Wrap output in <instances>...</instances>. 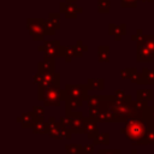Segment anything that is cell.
<instances>
[{"instance_id":"6da1fadb","label":"cell","mask_w":154,"mask_h":154,"mask_svg":"<svg viewBox=\"0 0 154 154\" xmlns=\"http://www.w3.org/2000/svg\"><path fill=\"white\" fill-rule=\"evenodd\" d=\"M152 119H153V114H152V106H150L144 117L130 118L125 123V126L122 128V134H124L132 143L143 146L146 143V136H147Z\"/></svg>"},{"instance_id":"74e56055","label":"cell","mask_w":154,"mask_h":154,"mask_svg":"<svg viewBox=\"0 0 154 154\" xmlns=\"http://www.w3.org/2000/svg\"><path fill=\"white\" fill-rule=\"evenodd\" d=\"M94 144H83V154H93Z\"/></svg>"},{"instance_id":"ab89813d","label":"cell","mask_w":154,"mask_h":154,"mask_svg":"<svg viewBox=\"0 0 154 154\" xmlns=\"http://www.w3.org/2000/svg\"><path fill=\"white\" fill-rule=\"evenodd\" d=\"M142 2H153V0H140Z\"/></svg>"},{"instance_id":"7c38bea8","label":"cell","mask_w":154,"mask_h":154,"mask_svg":"<svg viewBox=\"0 0 154 154\" xmlns=\"http://www.w3.org/2000/svg\"><path fill=\"white\" fill-rule=\"evenodd\" d=\"M136 59L140 63H150L154 60V53L144 43H136Z\"/></svg>"},{"instance_id":"4316f807","label":"cell","mask_w":154,"mask_h":154,"mask_svg":"<svg viewBox=\"0 0 154 154\" xmlns=\"http://www.w3.org/2000/svg\"><path fill=\"white\" fill-rule=\"evenodd\" d=\"M113 95L116 96V99H118L120 101H126V102H131L132 101V96L130 94H126L125 90H122V89L116 90Z\"/></svg>"},{"instance_id":"83f0119b","label":"cell","mask_w":154,"mask_h":154,"mask_svg":"<svg viewBox=\"0 0 154 154\" xmlns=\"http://www.w3.org/2000/svg\"><path fill=\"white\" fill-rule=\"evenodd\" d=\"M64 58H65L66 63H70L75 58L73 46H64Z\"/></svg>"},{"instance_id":"e0dca14e","label":"cell","mask_w":154,"mask_h":154,"mask_svg":"<svg viewBox=\"0 0 154 154\" xmlns=\"http://www.w3.org/2000/svg\"><path fill=\"white\" fill-rule=\"evenodd\" d=\"M31 130H32L34 134H48V123H47V120H45L43 118H36Z\"/></svg>"},{"instance_id":"7a4b0ae2","label":"cell","mask_w":154,"mask_h":154,"mask_svg":"<svg viewBox=\"0 0 154 154\" xmlns=\"http://www.w3.org/2000/svg\"><path fill=\"white\" fill-rule=\"evenodd\" d=\"M28 31L34 41H43L47 35L46 31V19L43 18H29L26 20Z\"/></svg>"},{"instance_id":"4fadbf2b","label":"cell","mask_w":154,"mask_h":154,"mask_svg":"<svg viewBox=\"0 0 154 154\" xmlns=\"http://www.w3.org/2000/svg\"><path fill=\"white\" fill-rule=\"evenodd\" d=\"M84 134L88 136L89 140H94L100 132L97 128V120L94 119L93 117H87L85 123H84Z\"/></svg>"},{"instance_id":"8d00e7d4","label":"cell","mask_w":154,"mask_h":154,"mask_svg":"<svg viewBox=\"0 0 154 154\" xmlns=\"http://www.w3.org/2000/svg\"><path fill=\"white\" fill-rule=\"evenodd\" d=\"M97 154H122V152L119 149H100Z\"/></svg>"},{"instance_id":"f546056e","label":"cell","mask_w":154,"mask_h":154,"mask_svg":"<svg viewBox=\"0 0 154 154\" xmlns=\"http://www.w3.org/2000/svg\"><path fill=\"white\" fill-rule=\"evenodd\" d=\"M144 36H146V34L143 32V30L142 29H137L136 30V34H134L131 36V40L135 41L136 43H142L144 41Z\"/></svg>"},{"instance_id":"836d02e7","label":"cell","mask_w":154,"mask_h":154,"mask_svg":"<svg viewBox=\"0 0 154 154\" xmlns=\"http://www.w3.org/2000/svg\"><path fill=\"white\" fill-rule=\"evenodd\" d=\"M32 113H34V116L36 117V118H43V116H45V109H43V107L42 106H32V111H31Z\"/></svg>"},{"instance_id":"44dd1931","label":"cell","mask_w":154,"mask_h":154,"mask_svg":"<svg viewBox=\"0 0 154 154\" xmlns=\"http://www.w3.org/2000/svg\"><path fill=\"white\" fill-rule=\"evenodd\" d=\"M88 51V47L83 43L82 40H78L75 45H73V53H75V57H78L81 58L85 52Z\"/></svg>"},{"instance_id":"d590c367","label":"cell","mask_w":154,"mask_h":154,"mask_svg":"<svg viewBox=\"0 0 154 154\" xmlns=\"http://www.w3.org/2000/svg\"><path fill=\"white\" fill-rule=\"evenodd\" d=\"M59 122H60V124H61V126H63L64 129H66V130H72L71 123H70V120H69V118H67L66 116L60 117V118H59ZM72 132H73V131H72Z\"/></svg>"},{"instance_id":"9a60e30c","label":"cell","mask_w":154,"mask_h":154,"mask_svg":"<svg viewBox=\"0 0 154 154\" xmlns=\"http://www.w3.org/2000/svg\"><path fill=\"white\" fill-rule=\"evenodd\" d=\"M108 34L112 35L116 41H120L122 37L126 34V25H125V23H120L118 25L111 23L109 26H108Z\"/></svg>"},{"instance_id":"8fae6325","label":"cell","mask_w":154,"mask_h":154,"mask_svg":"<svg viewBox=\"0 0 154 154\" xmlns=\"http://www.w3.org/2000/svg\"><path fill=\"white\" fill-rule=\"evenodd\" d=\"M149 105L148 101H142L136 99V101H131V118H140V117H144L146 113L149 109Z\"/></svg>"},{"instance_id":"30bf717a","label":"cell","mask_w":154,"mask_h":154,"mask_svg":"<svg viewBox=\"0 0 154 154\" xmlns=\"http://www.w3.org/2000/svg\"><path fill=\"white\" fill-rule=\"evenodd\" d=\"M59 12L64 13L65 17L69 19H73L77 17V14L83 12V8L77 6L76 2H69V1L64 0L59 4Z\"/></svg>"},{"instance_id":"5b68a950","label":"cell","mask_w":154,"mask_h":154,"mask_svg":"<svg viewBox=\"0 0 154 154\" xmlns=\"http://www.w3.org/2000/svg\"><path fill=\"white\" fill-rule=\"evenodd\" d=\"M112 111L116 116V122H128L131 118V102L114 99L112 102Z\"/></svg>"},{"instance_id":"ba28073f","label":"cell","mask_w":154,"mask_h":154,"mask_svg":"<svg viewBox=\"0 0 154 154\" xmlns=\"http://www.w3.org/2000/svg\"><path fill=\"white\" fill-rule=\"evenodd\" d=\"M63 101V94L60 87H48L45 90L43 105L45 106H59Z\"/></svg>"},{"instance_id":"277c9868","label":"cell","mask_w":154,"mask_h":154,"mask_svg":"<svg viewBox=\"0 0 154 154\" xmlns=\"http://www.w3.org/2000/svg\"><path fill=\"white\" fill-rule=\"evenodd\" d=\"M32 81L35 84L42 87V88H48V87H60V73L53 72V73H42V72H36L32 76Z\"/></svg>"},{"instance_id":"2e32d148","label":"cell","mask_w":154,"mask_h":154,"mask_svg":"<svg viewBox=\"0 0 154 154\" xmlns=\"http://www.w3.org/2000/svg\"><path fill=\"white\" fill-rule=\"evenodd\" d=\"M35 119H36V117L34 116V113L32 112H28V113H23L19 117H17L16 122L19 123L22 125V128H24V129H32Z\"/></svg>"},{"instance_id":"4dcf8cb0","label":"cell","mask_w":154,"mask_h":154,"mask_svg":"<svg viewBox=\"0 0 154 154\" xmlns=\"http://www.w3.org/2000/svg\"><path fill=\"white\" fill-rule=\"evenodd\" d=\"M142 43H144V45L154 53V35H147V34H146L144 41H143Z\"/></svg>"},{"instance_id":"484cf974","label":"cell","mask_w":154,"mask_h":154,"mask_svg":"<svg viewBox=\"0 0 154 154\" xmlns=\"http://www.w3.org/2000/svg\"><path fill=\"white\" fill-rule=\"evenodd\" d=\"M137 72V69L136 67H125V69H122L120 70V77L123 79H131L134 77V75Z\"/></svg>"},{"instance_id":"d6986e66","label":"cell","mask_w":154,"mask_h":154,"mask_svg":"<svg viewBox=\"0 0 154 154\" xmlns=\"http://www.w3.org/2000/svg\"><path fill=\"white\" fill-rule=\"evenodd\" d=\"M97 60L100 63L109 61V46H99L97 47Z\"/></svg>"},{"instance_id":"d6a6232c","label":"cell","mask_w":154,"mask_h":154,"mask_svg":"<svg viewBox=\"0 0 154 154\" xmlns=\"http://www.w3.org/2000/svg\"><path fill=\"white\" fill-rule=\"evenodd\" d=\"M57 30H58L57 26L49 19H46V31H47V35H54Z\"/></svg>"},{"instance_id":"f35d334b","label":"cell","mask_w":154,"mask_h":154,"mask_svg":"<svg viewBox=\"0 0 154 154\" xmlns=\"http://www.w3.org/2000/svg\"><path fill=\"white\" fill-rule=\"evenodd\" d=\"M152 114H153V119H154V102H153V106H152Z\"/></svg>"},{"instance_id":"e575fe53","label":"cell","mask_w":154,"mask_h":154,"mask_svg":"<svg viewBox=\"0 0 154 154\" xmlns=\"http://www.w3.org/2000/svg\"><path fill=\"white\" fill-rule=\"evenodd\" d=\"M132 83H135V84H144V79H143V75H142V72H136L135 75H134V77L130 79Z\"/></svg>"},{"instance_id":"3957f363","label":"cell","mask_w":154,"mask_h":154,"mask_svg":"<svg viewBox=\"0 0 154 154\" xmlns=\"http://www.w3.org/2000/svg\"><path fill=\"white\" fill-rule=\"evenodd\" d=\"M48 136L54 140H70L72 136V130H66L61 126L60 122L55 117H49L48 120Z\"/></svg>"},{"instance_id":"ac0fdd59","label":"cell","mask_w":154,"mask_h":154,"mask_svg":"<svg viewBox=\"0 0 154 154\" xmlns=\"http://www.w3.org/2000/svg\"><path fill=\"white\" fill-rule=\"evenodd\" d=\"M87 87L89 90H103L105 79L103 78H88Z\"/></svg>"},{"instance_id":"f1b7e54d","label":"cell","mask_w":154,"mask_h":154,"mask_svg":"<svg viewBox=\"0 0 154 154\" xmlns=\"http://www.w3.org/2000/svg\"><path fill=\"white\" fill-rule=\"evenodd\" d=\"M48 19L57 26V29H60V12H51L48 16Z\"/></svg>"},{"instance_id":"1f68e13d","label":"cell","mask_w":154,"mask_h":154,"mask_svg":"<svg viewBox=\"0 0 154 154\" xmlns=\"http://www.w3.org/2000/svg\"><path fill=\"white\" fill-rule=\"evenodd\" d=\"M140 0H120V7L125 8V7H130V8H135L137 7V2Z\"/></svg>"},{"instance_id":"60d3db41","label":"cell","mask_w":154,"mask_h":154,"mask_svg":"<svg viewBox=\"0 0 154 154\" xmlns=\"http://www.w3.org/2000/svg\"><path fill=\"white\" fill-rule=\"evenodd\" d=\"M131 154H138V153H137V150H135V149H132V150H131Z\"/></svg>"},{"instance_id":"ffe728a7","label":"cell","mask_w":154,"mask_h":154,"mask_svg":"<svg viewBox=\"0 0 154 154\" xmlns=\"http://www.w3.org/2000/svg\"><path fill=\"white\" fill-rule=\"evenodd\" d=\"M136 99L142 101H152L154 99V91L152 89H138L136 91Z\"/></svg>"},{"instance_id":"cb8c5ba5","label":"cell","mask_w":154,"mask_h":154,"mask_svg":"<svg viewBox=\"0 0 154 154\" xmlns=\"http://www.w3.org/2000/svg\"><path fill=\"white\" fill-rule=\"evenodd\" d=\"M66 154H83V144L71 143L65 146Z\"/></svg>"},{"instance_id":"d4e9b609","label":"cell","mask_w":154,"mask_h":154,"mask_svg":"<svg viewBox=\"0 0 154 154\" xmlns=\"http://www.w3.org/2000/svg\"><path fill=\"white\" fill-rule=\"evenodd\" d=\"M111 10V0H97V11L100 13H108Z\"/></svg>"},{"instance_id":"9c48e42d","label":"cell","mask_w":154,"mask_h":154,"mask_svg":"<svg viewBox=\"0 0 154 154\" xmlns=\"http://www.w3.org/2000/svg\"><path fill=\"white\" fill-rule=\"evenodd\" d=\"M88 87L85 84H66L65 89H63L64 94L72 97H78L82 100H87L88 97Z\"/></svg>"},{"instance_id":"5bb4252c","label":"cell","mask_w":154,"mask_h":154,"mask_svg":"<svg viewBox=\"0 0 154 154\" xmlns=\"http://www.w3.org/2000/svg\"><path fill=\"white\" fill-rule=\"evenodd\" d=\"M55 58H51L47 55H43V60L37 64V71L42 73H53L55 72V64H54Z\"/></svg>"},{"instance_id":"8992f818","label":"cell","mask_w":154,"mask_h":154,"mask_svg":"<svg viewBox=\"0 0 154 154\" xmlns=\"http://www.w3.org/2000/svg\"><path fill=\"white\" fill-rule=\"evenodd\" d=\"M40 52L43 53V55L57 58V57H64V46H61L59 40H52L46 41L43 40V43L37 47Z\"/></svg>"},{"instance_id":"52a82bcc","label":"cell","mask_w":154,"mask_h":154,"mask_svg":"<svg viewBox=\"0 0 154 154\" xmlns=\"http://www.w3.org/2000/svg\"><path fill=\"white\" fill-rule=\"evenodd\" d=\"M65 116L71 123L73 134H84L85 117H83V113L81 111H65Z\"/></svg>"},{"instance_id":"7402d4cb","label":"cell","mask_w":154,"mask_h":154,"mask_svg":"<svg viewBox=\"0 0 154 154\" xmlns=\"http://www.w3.org/2000/svg\"><path fill=\"white\" fill-rule=\"evenodd\" d=\"M142 75H143L144 84H154V67L153 69L143 67L142 69Z\"/></svg>"},{"instance_id":"603a6c76","label":"cell","mask_w":154,"mask_h":154,"mask_svg":"<svg viewBox=\"0 0 154 154\" xmlns=\"http://www.w3.org/2000/svg\"><path fill=\"white\" fill-rule=\"evenodd\" d=\"M94 144H103V146H108L109 144V132H100L94 140H93Z\"/></svg>"},{"instance_id":"b9f144b4","label":"cell","mask_w":154,"mask_h":154,"mask_svg":"<svg viewBox=\"0 0 154 154\" xmlns=\"http://www.w3.org/2000/svg\"><path fill=\"white\" fill-rule=\"evenodd\" d=\"M66 1H69V2H76L77 0H66Z\"/></svg>"}]
</instances>
